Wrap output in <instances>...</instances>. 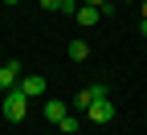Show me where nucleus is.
Segmentation results:
<instances>
[{"instance_id":"f257e3e1","label":"nucleus","mask_w":147,"mask_h":135,"mask_svg":"<svg viewBox=\"0 0 147 135\" xmlns=\"http://www.w3.org/2000/svg\"><path fill=\"white\" fill-rule=\"evenodd\" d=\"M25 115H29V94H25L21 86L4 90V119H8V123H25Z\"/></svg>"},{"instance_id":"f03ea898","label":"nucleus","mask_w":147,"mask_h":135,"mask_svg":"<svg viewBox=\"0 0 147 135\" xmlns=\"http://www.w3.org/2000/svg\"><path fill=\"white\" fill-rule=\"evenodd\" d=\"M16 86H21V90L29 94V98H41V94L49 90V82L41 78V74H25V78H21V82H16Z\"/></svg>"},{"instance_id":"7ed1b4c3","label":"nucleus","mask_w":147,"mask_h":135,"mask_svg":"<svg viewBox=\"0 0 147 135\" xmlns=\"http://www.w3.org/2000/svg\"><path fill=\"white\" fill-rule=\"evenodd\" d=\"M21 82V62H4L0 66V90H12Z\"/></svg>"},{"instance_id":"20e7f679","label":"nucleus","mask_w":147,"mask_h":135,"mask_svg":"<svg viewBox=\"0 0 147 135\" xmlns=\"http://www.w3.org/2000/svg\"><path fill=\"white\" fill-rule=\"evenodd\" d=\"M86 115H90V123H110V119H115V107L102 98V102H90V107H86Z\"/></svg>"},{"instance_id":"39448f33","label":"nucleus","mask_w":147,"mask_h":135,"mask_svg":"<svg viewBox=\"0 0 147 135\" xmlns=\"http://www.w3.org/2000/svg\"><path fill=\"white\" fill-rule=\"evenodd\" d=\"M102 98H106V86H98V82H94V86H86V90H78V98H74V102H78V107L86 111L90 102H102Z\"/></svg>"},{"instance_id":"423d86ee","label":"nucleus","mask_w":147,"mask_h":135,"mask_svg":"<svg viewBox=\"0 0 147 135\" xmlns=\"http://www.w3.org/2000/svg\"><path fill=\"white\" fill-rule=\"evenodd\" d=\"M65 115H69V111H65V102H57V98H53V102H45V119H49V123H61Z\"/></svg>"},{"instance_id":"0eeeda50","label":"nucleus","mask_w":147,"mask_h":135,"mask_svg":"<svg viewBox=\"0 0 147 135\" xmlns=\"http://www.w3.org/2000/svg\"><path fill=\"white\" fill-rule=\"evenodd\" d=\"M98 16H102L98 8H90V4H82V8H78V25H86V29H90V25H98Z\"/></svg>"},{"instance_id":"6e6552de","label":"nucleus","mask_w":147,"mask_h":135,"mask_svg":"<svg viewBox=\"0 0 147 135\" xmlns=\"http://www.w3.org/2000/svg\"><path fill=\"white\" fill-rule=\"evenodd\" d=\"M69 57H74V62H86V57H90V45L86 41H69Z\"/></svg>"},{"instance_id":"1a4fd4ad","label":"nucleus","mask_w":147,"mask_h":135,"mask_svg":"<svg viewBox=\"0 0 147 135\" xmlns=\"http://www.w3.org/2000/svg\"><path fill=\"white\" fill-rule=\"evenodd\" d=\"M57 127H61V131H65V135H74V131H78V119H74V115H65V119H61V123H57Z\"/></svg>"},{"instance_id":"9d476101","label":"nucleus","mask_w":147,"mask_h":135,"mask_svg":"<svg viewBox=\"0 0 147 135\" xmlns=\"http://www.w3.org/2000/svg\"><path fill=\"white\" fill-rule=\"evenodd\" d=\"M82 4H90V8H98V12H110L115 4H106V0H82Z\"/></svg>"},{"instance_id":"9b49d317","label":"nucleus","mask_w":147,"mask_h":135,"mask_svg":"<svg viewBox=\"0 0 147 135\" xmlns=\"http://www.w3.org/2000/svg\"><path fill=\"white\" fill-rule=\"evenodd\" d=\"M41 8L45 12H61V0H41Z\"/></svg>"},{"instance_id":"f8f14e48","label":"nucleus","mask_w":147,"mask_h":135,"mask_svg":"<svg viewBox=\"0 0 147 135\" xmlns=\"http://www.w3.org/2000/svg\"><path fill=\"white\" fill-rule=\"evenodd\" d=\"M139 33H143V37H147V21H139Z\"/></svg>"},{"instance_id":"ddd939ff","label":"nucleus","mask_w":147,"mask_h":135,"mask_svg":"<svg viewBox=\"0 0 147 135\" xmlns=\"http://www.w3.org/2000/svg\"><path fill=\"white\" fill-rule=\"evenodd\" d=\"M139 4H143V21H147V0H139Z\"/></svg>"},{"instance_id":"4468645a","label":"nucleus","mask_w":147,"mask_h":135,"mask_svg":"<svg viewBox=\"0 0 147 135\" xmlns=\"http://www.w3.org/2000/svg\"><path fill=\"white\" fill-rule=\"evenodd\" d=\"M4 4H16V0H4Z\"/></svg>"},{"instance_id":"2eb2a0df","label":"nucleus","mask_w":147,"mask_h":135,"mask_svg":"<svg viewBox=\"0 0 147 135\" xmlns=\"http://www.w3.org/2000/svg\"><path fill=\"white\" fill-rule=\"evenodd\" d=\"M123 4H131V0H123Z\"/></svg>"}]
</instances>
